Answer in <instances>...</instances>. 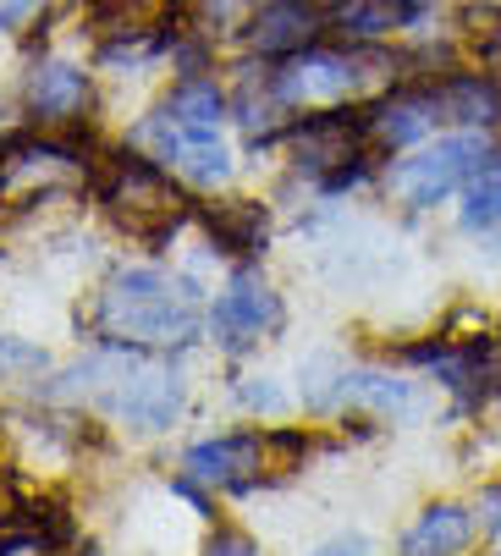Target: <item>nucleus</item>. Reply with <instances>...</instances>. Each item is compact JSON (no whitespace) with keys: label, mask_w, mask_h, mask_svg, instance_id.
Masks as SVG:
<instances>
[{"label":"nucleus","mask_w":501,"mask_h":556,"mask_svg":"<svg viewBox=\"0 0 501 556\" xmlns=\"http://www.w3.org/2000/svg\"><path fill=\"white\" fill-rule=\"evenodd\" d=\"M95 23H100L105 39L154 34L165 23V0H95Z\"/></svg>","instance_id":"6ab92c4d"},{"label":"nucleus","mask_w":501,"mask_h":556,"mask_svg":"<svg viewBox=\"0 0 501 556\" xmlns=\"http://www.w3.org/2000/svg\"><path fill=\"white\" fill-rule=\"evenodd\" d=\"M204 226L231 254H260V243H265V210L260 204H210Z\"/></svg>","instance_id":"f3484780"},{"label":"nucleus","mask_w":501,"mask_h":556,"mask_svg":"<svg viewBox=\"0 0 501 556\" xmlns=\"http://www.w3.org/2000/svg\"><path fill=\"white\" fill-rule=\"evenodd\" d=\"M436 89V111L441 122H463V127H490L501 122V84L490 72H447Z\"/></svg>","instance_id":"4468645a"},{"label":"nucleus","mask_w":501,"mask_h":556,"mask_svg":"<svg viewBox=\"0 0 501 556\" xmlns=\"http://www.w3.org/2000/svg\"><path fill=\"white\" fill-rule=\"evenodd\" d=\"M342 403H364V408L391 414V408L408 403V386L402 380H386V375H348L342 380Z\"/></svg>","instance_id":"412c9836"},{"label":"nucleus","mask_w":501,"mask_h":556,"mask_svg":"<svg viewBox=\"0 0 501 556\" xmlns=\"http://www.w3.org/2000/svg\"><path fill=\"white\" fill-rule=\"evenodd\" d=\"M95 375V396L127 425L138 430H165L183 408V386L177 375H165L160 364H143V358H100L89 364Z\"/></svg>","instance_id":"20e7f679"},{"label":"nucleus","mask_w":501,"mask_h":556,"mask_svg":"<svg viewBox=\"0 0 501 556\" xmlns=\"http://www.w3.org/2000/svg\"><path fill=\"white\" fill-rule=\"evenodd\" d=\"M45 12V0H0V28H23Z\"/></svg>","instance_id":"b1692460"},{"label":"nucleus","mask_w":501,"mask_h":556,"mask_svg":"<svg viewBox=\"0 0 501 556\" xmlns=\"http://www.w3.org/2000/svg\"><path fill=\"white\" fill-rule=\"evenodd\" d=\"M474 55H479V66H490V77L501 72V17H496V28L474 34Z\"/></svg>","instance_id":"5701e85b"},{"label":"nucleus","mask_w":501,"mask_h":556,"mask_svg":"<svg viewBox=\"0 0 501 556\" xmlns=\"http://www.w3.org/2000/svg\"><path fill=\"white\" fill-rule=\"evenodd\" d=\"M436 122H441V111H436V89H402V94L375 100V105L364 111L370 138H380L386 149H402V143H413V138H425Z\"/></svg>","instance_id":"f8f14e48"},{"label":"nucleus","mask_w":501,"mask_h":556,"mask_svg":"<svg viewBox=\"0 0 501 556\" xmlns=\"http://www.w3.org/2000/svg\"><path fill=\"white\" fill-rule=\"evenodd\" d=\"M204 556H260V551H254V545H248L242 534H215Z\"/></svg>","instance_id":"393cba45"},{"label":"nucleus","mask_w":501,"mask_h":556,"mask_svg":"<svg viewBox=\"0 0 501 556\" xmlns=\"http://www.w3.org/2000/svg\"><path fill=\"white\" fill-rule=\"evenodd\" d=\"M364 116H348V111H325V116H303L287 143H292V161L303 172H320L325 188H348L364 177Z\"/></svg>","instance_id":"423d86ee"},{"label":"nucleus","mask_w":501,"mask_h":556,"mask_svg":"<svg viewBox=\"0 0 501 556\" xmlns=\"http://www.w3.org/2000/svg\"><path fill=\"white\" fill-rule=\"evenodd\" d=\"M199 320V298L165 270H122L95 303V331L122 348H188Z\"/></svg>","instance_id":"f257e3e1"},{"label":"nucleus","mask_w":501,"mask_h":556,"mask_svg":"<svg viewBox=\"0 0 501 556\" xmlns=\"http://www.w3.org/2000/svg\"><path fill=\"white\" fill-rule=\"evenodd\" d=\"M485 166H490V143H485L479 132H458V138H441V143L425 149V154H413V161H397L391 177H386V188H391L397 204H408V210H430V204H441L452 188L474 182Z\"/></svg>","instance_id":"39448f33"},{"label":"nucleus","mask_w":501,"mask_h":556,"mask_svg":"<svg viewBox=\"0 0 501 556\" xmlns=\"http://www.w3.org/2000/svg\"><path fill=\"white\" fill-rule=\"evenodd\" d=\"M271 89L281 105H330L337 111L359 89V66H353V55H337V50H298L271 77Z\"/></svg>","instance_id":"6e6552de"},{"label":"nucleus","mask_w":501,"mask_h":556,"mask_svg":"<svg viewBox=\"0 0 501 556\" xmlns=\"http://www.w3.org/2000/svg\"><path fill=\"white\" fill-rule=\"evenodd\" d=\"M271 446H276V441L237 430V435L199 441V446L188 452L183 468H188V480H199V485H210V491H248V485L260 480V468H265Z\"/></svg>","instance_id":"1a4fd4ad"},{"label":"nucleus","mask_w":501,"mask_h":556,"mask_svg":"<svg viewBox=\"0 0 501 556\" xmlns=\"http://www.w3.org/2000/svg\"><path fill=\"white\" fill-rule=\"evenodd\" d=\"M165 161H172L188 182L199 188H215L231 177V161H226V149L215 138H183V143H165Z\"/></svg>","instance_id":"a211bd4d"},{"label":"nucleus","mask_w":501,"mask_h":556,"mask_svg":"<svg viewBox=\"0 0 501 556\" xmlns=\"http://www.w3.org/2000/svg\"><path fill=\"white\" fill-rule=\"evenodd\" d=\"M408 23H413L408 0H337V7H330V28L353 45H380Z\"/></svg>","instance_id":"dca6fc26"},{"label":"nucleus","mask_w":501,"mask_h":556,"mask_svg":"<svg viewBox=\"0 0 501 556\" xmlns=\"http://www.w3.org/2000/svg\"><path fill=\"white\" fill-rule=\"evenodd\" d=\"M463 226H501V161H490V166L468 182Z\"/></svg>","instance_id":"aec40b11"},{"label":"nucleus","mask_w":501,"mask_h":556,"mask_svg":"<svg viewBox=\"0 0 501 556\" xmlns=\"http://www.w3.org/2000/svg\"><path fill=\"white\" fill-rule=\"evenodd\" d=\"M474 534H479V523H474L468 507L436 502V507H425L419 518H413V529L402 534V556H463L474 545Z\"/></svg>","instance_id":"ddd939ff"},{"label":"nucleus","mask_w":501,"mask_h":556,"mask_svg":"<svg viewBox=\"0 0 501 556\" xmlns=\"http://www.w3.org/2000/svg\"><path fill=\"white\" fill-rule=\"evenodd\" d=\"M314 34H320V12L309 0H265V7L248 17V45L260 55H281V61L309 50Z\"/></svg>","instance_id":"9b49d317"},{"label":"nucleus","mask_w":501,"mask_h":556,"mask_svg":"<svg viewBox=\"0 0 501 556\" xmlns=\"http://www.w3.org/2000/svg\"><path fill=\"white\" fill-rule=\"evenodd\" d=\"M0 556H50V540L39 529H12L0 540Z\"/></svg>","instance_id":"4be33fe9"},{"label":"nucleus","mask_w":501,"mask_h":556,"mask_svg":"<svg viewBox=\"0 0 501 556\" xmlns=\"http://www.w3.org/2000/svg\"><path fill=\"white\" fill-rule=\"evenodd\" d=\"M89 105V77H83L72 61H39L28 72V111L39 122H72Z\"/></svg>","instance_id":"2eb2a0df"},{"label":"nucleus","mask_w":501,"mask_h":556,"mask_svg":"<svg viewBox=\"0 0 501 556\" xmlns=\"http://www.w3.org/2000/svg\"><path fill=\"white\" fill-rule=\"evenodd\" d=\"M314 556H370V545H364V540H330V545L314 551Z\"/></svg>","instance_id":"a878e982"},{"label":"nucleus","mask_w":501,"mask_h":556,"mask_svg":"<svg viewBox=\"0 0 501 556\" xmlns=\"http://www.w3.org/2000/svg\"><path fill=\"white\" fill-rule=\"evenodd\" d=\"M221 111H226L221 89L204 84V77H188V84L172 89V100L160 105V116L149 122V132L160 138V149H165V143H183V138H215Z\"/></svg>","instance_id":"9d476101"},{"label":"nucleus","mask_w":501,"mask_h":556,"mask_svg":"<svg viewBox=\"0 0 501 556\" xmlns=\"http://www.w3.org/2000/svg\"><path fill=\"white\" fill-rule=\"evenodd\" d=\"M95 188H100L105 215L133 237H172L188 220V199L172 182V172L154 161H138V154H111Z\"/></svg>","instance_id":"f03ea898"},{"label":"nucleus","mask_w":501,"mask_h":556,"mask_svg":"<svg viewBox=\"0 0 501 556\" xmlns=\"http://www.w3.org/2000/svg\"><path fill=\"white\" fill-rule=\"evenodd\" d=\"M281 326V298L271 292V281H260L254 270H242L226 281V292L215 298L210 308V337L226 348V353H242L254 348L260 337H271Z\"/></svg>","instance_id":"0eeeda50"},{"label":"nucleus","mask_w":501,"mask_h":556,"mask_svg":"<svg viewBox=\"0 0 501 556\" xmlns=\"http://www.w3.org/2000/svg\"><path fill=\"white\" fill-rule=\"evenodd\" d=\"M89 182L83 154L50 138H7L0 143V210H34L39 199L72 193Z\"/></svg>","instance_id":"7ed1b4c3"}]
</instances>
